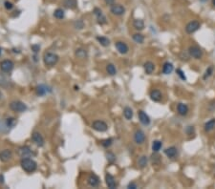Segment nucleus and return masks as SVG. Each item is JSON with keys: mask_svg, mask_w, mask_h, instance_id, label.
Returning a JSON list of instances; mask_svg holds the SVG:
<instances>
[{"mask_svg": "<svg viewBox=\"0 0 215 189\" xmlns=\"http://www.w3.org/2000/svg\"><path fill=\"white\" fill-rule=\"evenodd\" d=\"M20 165L22 167V169L24 171H26L27 173H32L34 171L37 170V162L32 160L31 158H28V159H22L20 162Z\"/></svg>", "mask_w": 215, "mask_h": 189, "instance_id": "obj_1", "label": "nucleus"}, {"mask_svg": "<svg viewBox=\"0 0 215 189\" xmlns=\"http://www.w3.org/2000/svg\"><path fill=\"white\" fill-rule=\"evenodd\" d=\"M58 56L54 53H45L43 56V61L47 66H55L58 62Z\"/></svg>", "mask_w": 215, "mask_h": 189, "instance_id": "obj_2", "label": "nucleus"}, {"mask_svg": "<svg viewBox=\"0 0 215 189\" xmlns=\"http://www.w3.org/2000/svg\"><path fill=\"white\" fill-rule=\"evenodd\" d=\"M10 109L13 112H17V113H22L27 110V106L26 104H24L22 101L19 100H14L12 102H11L10 104Z\"/></svg>", "mask_w": 215, "mask_h": 189, "instance_id": "obj_3", "label": "nucleus"}, {"mask_svg": "<svg viewBox=\"0 0 215 189\" xmlns=\"http://www.w3.org/2000/svg\"><path fill=\"white\" fill-rule=\"evenodd\" d=\"M188 54L195 59H200L203 56L202 50L198 46H190L188 48Z\"/></svg>", "mask_w": 215, "mask_h": 189, "instance_id": "obj_4", "label": "nucleus"}, {"mask_svg": "<svg viewBox=\"0 0 215 189\" xmlns=\"http://www.w3.org/2000/svg\"><path fill=\"white\" fill-rule=\"evenodd\" d=\"M18 155L21 159H28V158H32L35 154L28 146H22L18 149Z\"/></svg>", "mask_w": 215, "mask_h": 189, "instance_id": "obj_5", "label": "nucleus"}, {"mask_svg": "<svg viewBox=\"0 0 215 189\" xmlns=\"http://www.w3.org/2000/svg\"><path fill=\"white\" fill-rule=\"evenodd\" d=\"M92 127H93L94 130L98 132H105L108 129V125L102 120H96L93 122V124H92Z\"/></svg>", "mask_w": 215, "mask_h": 189, "instance_id": "obj_6", "label": "nucleus"}, {"mask_svg": "<svg viewBox=\"0 0 215 189\" xmlns=\"http://www.w3.org/2000/svg\"><path fill=\"white\" fill-rule=\"evenodd\" d=\"M199 28H200V22H198L197 20H193V21H190L189 23L187 24L186 26V32L188 34H193L195 33L196 31L199 30Z\"/></svg>", "mask_w": 215, "mask_h": 189, "instance_id": "obj_7", "label": "nucleus"}, {"mask_svg": "<svg viewBox=\"0 0 215 189\" xmlns=\"http://www.w3.org/2000/svg\"><path fill=\"white\" fill-rule=\"evenodd\" d=\"M14 67V64L12 60H4L0 63V69H1L2 72L4 73H10L12 71Z\"/></svg>", "mask_w": 215, "mask_h": 189, "instance_id": "obj_8", "label": "nucleus"}, {"mask_svg": "<svg viewBox=\"0 0 215 189\" xmlns=\"http://www.w3.org/2000/svg\"><path fill=\"white\" fill-rule=\"evenodd\" d=\"M110 12L114 15H122L125 12V8L120 4H112L110 7Z\"/></svg>", "mask_w": 215, "mask_h": 189, "instance_id": "obj_9", "label": "nucleus"}, {"mask_svg": "<svg viewBox=\"0 0 215 189\" xmlns=\"http://www.w3.org/2000/svg\"><path fill=\"white\" fill-rule=\"evenodd\" d=\"M94 14L96 15L97 17V20L99 22V24L100 25H103V24H106V17H104V14L102 12V11L99 8H95L94 9Z\"/></svg>", "mask_w": 215, "mask_h": 189, "instance_id": "obj_10", "label": "nucleus"}, {"mask_svg": "<svg viewBox=\"0 0 215 189\" xmlns=\"http://www.w3.org/2000/svg\"><path fill=\"white\" fill-rule=\"evenodd\" d=\"M32 138H33V140H34V143H35L37 146L42 147V146L44 145V138H43V137L41 136L40 133H38V132H34L33 135H32Z\"/></svg>", "mask_w": 215, "mask_h": 189, "instance_id": "obj_11", "label": "nucleus"}, {"mask_svg": "<svg viewBox=\"0 0 215 189\" xmlns=\"http://www.w3.org/2000/svg\"><path fill=\"white\" fill-rule=\"evenodd\" d=\"M134 139L136 141V143H138V144L144 143V140H145V135H144V131H142V130L136 131V133L134 135Z\"/></svg>", "mask_w": 215, "mask_h": 189, "instance_id": "obj_12", "label": "nucleus"}, {"mask_svg": "<svg viewBox=\"0 0 215 189\" xmlns=\"http://www.w3.org/2000/svg\"><path fill=\"white\" fill-rule=\"evenodd\" d=\"M115 46H116V48H117V50L119 51L120 54H121V55L127 54V52H128V46L125 42L118 41V42H116Z\"/></svg>", "mask_w": 215, "mask_h": 189, "instance_id": "obj_13", "label": "nucleus"}, {"mask_svg": "<svg viewBox=\"0 0 215 189\" xmlns=\"http://www.w3.org/2000/svg\"><path fill=\"white\" fill-rule=\"evenodd\" d=\"M105 182H106V185L108 186V188H110V189H114L117 186L115 178L111 174H108V173L105 175Z\"/></svg>", "mask_w": 215, "mask_h": 189, "instance_id": "obj_14", "label": "nucleus"}, {"mask_svg": "<svg viewBox=\"0 0 215 189\" xmlns=\"http://www.w3.org/2000/svg\"><path fill=\"white\" fill-rule=\"evenodd\" d=\"M12 153L11 150H9V149L3 150L1 153H0V161L3 162H7L12 159Z\"/></svg>", "mask_w": 215, "mask_h": 189, "instance_id": "obj_15", "label": "nucleus"}, {"mask_svg": "<svg viewBox=\"0 0 215 189\" xmlns=\"http://www.w3.org/2000/svg\"><path fill=\"white\" fill-rule=\"evenodd\" d=\"M138 115H139V119H140L142 124H144V125H149L150 124V118L148 117V115H146L145 112L139 111Z\"/></svg>", "mask_w": 215, "mask_h": 189, "instance_id": "obj_16", "label": "nucleus"}, {"mask_svg": "<svg viewBox=\"0 0 215 189\" xmlns=\"http://www.w3.org/2000/svg\"><path fill=\"white\" fill-rule=\"evenodd\" d=\"M88 183L92 187H97L100 184V179L97 175L95 174H91L88 178Z\"/></svg>", "mask_w": 215, "mask_h": 189, "instance_id": "obj_17", "label": "nucleus"}, {"mask_svg": "<svg viewBox=\"0 0 215 189\" xmlns=\"http://www.w3.org/2000/svg\"><path fill=\"white\" fill-rule=\"evenodd\" d=\"M36 92H37V96H44V94H47L48 92H51V90L48 88V86H46L44 84H41V85H38L37 87Z\"/></svg>", "mask_w": 215, "mask_h": 189, "instance_id": "obj_18", "label": "nucleus"}, {"mask_svg": "<svg viewBox=\"0 0 215 189\" xmlns=\"http://www.w3.org/2000/svg\"><path fill=\"white\" fill-rule=\"evenodd\" d=\"M150 99L155 102L160 101L162 99V93L159 90H152L150 92Z\"/></svg>", "mask_w": 215, "mask_h": 189, "instance_id": "obj_19", "label": "nucleus"}, {"mask_svg": "<svg viewBox=\"0 0 215 189\" xmlns=\"http://www.w3.org/2000/svg\"><path fill=\"white\" fill-rule=\"evenodd\" d=\"M12 127L10 126L7 119L5 120H0V133H8Z\"/></svg>", "mask_w": 215, "mask_h": 189, "instance_id": "obj_20", "label": "nucleus"}, {"mask_svg": "<svg viewBox=\"0 0 215 189\" xmlns=\"http://www.w3.org/2000/svg\"><path fill=\"white\" fill-rule=\"evenodd\" d=\"M177 110L181 116H186L188 113V107L185 103H179L177 106Z\"/></svg>", "mask_w": 215, "mask_h": 189, "instance_id": "obj_21", "label": "nucleus"}, {"mask_svg": "<svg viewBox=\"0 0 215 189\" xmlns=\"http://www.w3.org/2000/svg\"><path fill=\"white\" fill-rule=\"evenodd\" d=\"M144 71H145V73L147 75H151L153 73V71H154V69H155V65L153 64L151 61H147V62L144 63Z\"/></svg>", "mask_w": 215, "mask_h": 189, "instance_id": "obj_22", "label": "nucleus"}, {"mask_svg": "<svg viewBox=\"0 0 215 189\" xmlns=\"http://www.w3.org/2000/svg\"><path fill=\"white\" fill-rule=\"evenodd\" d=\"M164 154L168 157L170 158V159H172V158H174L176 155H177V148L174 147V146H171L169 148H166L164 150Z\"/></svg>", "mask_w": 215, "mask_h": 189, "instance_id": "obj_23", "label": "nucleus"}, {"mask_svg": "<svg viewBox=\"0 0 215 189\" xmlns=\"http://www.w3.org/2000/svg\"><path fill=\"white\" fill-rule=\"evenodd\" d=\"M173 71V65H172V63L170 62H165L164 64V67H163V73L164 75H169L171 74Z\"/></svg>", "mask_w": 215, "mask_h": 189, "instance_id": "obj_24", "label": "nucleus"}, {"mask_svg": "<svg viewBox=\"0 0 215 189\" xmlns=\"http://www.w3.org/2000/svg\"><path fill=\"white\" fill-rule=\"evenodd\" d=\"M9 85H10V80H9V78L5 75L0 74V87L6 88Z\"/></svg>", "mask_w": 215, "mask_h": 189, "instance_id": "obj_25", "label": "nucleus"}, {"mask_svg": "<svg viewBox=\"0 0 215 189\" xmlns=\"http://www.w3.org/2000/svg\"><path fill=\"white\" fill-rule=\"evenodd\" d=\"M133 26L136 30L138 31H142L144 28V22L143 19H135L133 22Z\"/></svg>", "mask_w": 215, "mask_h": 189, "instance_id": "obj_26", "label": "nucleus"}, {"mask_svg": "<svg viewBox=\"0 0 215 189\" xmlns=\"http://www.w3.org/2000/svg\"><path fill=\"white\" fill-rule=\"evenodd\" d=\"M215 128V119H210L205 124V131L206 132H210Z\"/></svg>", "mask_w": 215, "mask_h": 189, "instance_id": "obj_27", "label": "nucleus"}, {"mask_svg": "<svg viewBox=\"0 0 215 189\" xmlns=\"http://www.w3.org/2000/svg\"><path fill=\"white\" fill-rule=\"evenodd\" d=\"M64 5L66 8L74 10L78 6V2H76V0H64Z\"/></svg>", "mask_w": 215, "mask_h": 189, "instance_id": "obj_28", "label": "nucleus"}, {"mask_svg": "<svg viewBox=\"0 0 215 189\" xmlns=\"http://www.w3.org/2000/svg\"><path fill=\"white\" fill-rule=\"evenodd\" d=\"M97 40L103 47H107V46H109V44H110L109 39L107 37H105V36H97Z\"/></svg>", "mask_w": 215, "mask_h": 189, "instance_id": "obj_29", "label": "nucleus"}, {"mask_svg": "<svg viewBox=\"0 0 215 189\" xmlns=\"http://www.w3.org/2000/svg\"><path fill=\"white\" fill-rule=\"evenodd\" d=\"M124 116L128 120H130L133 118V111H132V109L130 107H125L124 109Z\"/></svg>", "mask_w": 215, "mask_h": 189, "instance_id": "obj_30", "label": "nucleus"}, {"mask_svg": "<svg viewBox=\"0 0 215 189\" xmlns=\"http://www.w3.org/2000/svg\"><path fill=\"white\" fill-rule=\"evenodd\" d=\"M162 146H163L162 141H160V140H154V141H153V143H152V150H153V152H159L160 149L162 148Z\"/></svg>", "mask_w": 215, "mask_h": 189, "instance_id": "obj_31", "label": "nucleus"}, {"mask_svg": "<svg viewBox=\"0 0 215 189\" xmlns=\"http://www.w3.org/2000/svg\"><path fill=\"white\" fill-rule=\"evenodd\" d=\"M54 17L57 19H62L64 17V11L62 9H56L54 12Z\"/></svg>", "mask_w": 215, "mask_h": 189, "instance_id": "obj_32", "label": "nucleus"}, {"mask_svg": "<svg viewBox=\"0 0 215 189\" xmlns=\"http://www.w3.org/2000/svg\"><path fill=\"white\" fill-rule=\"evenodd\" d=\"M76 56L79 58H85L87 57V52L84 49H78L76 51Z\"/></svg>", "mask_w": 215, "mask_h": 189, "instance_id": "obj_33", "label": "nucleus"}, {"mask_svg": "<svg viewBox=\"0 0 215 189\" xmlns=\"http://www.w3.org/2000/svg\"><path fill=\"white\" fill-rule=\"evenodd\" d=\"M133 40L139 44H142L144 41V36L142 34H135L133 35Z\"/></svg>", "mask_w": 215, "mask_h": 189, "instance_id": "obj_34", "label": "nucleus"}, {"mask_svg": "<svg viewBox=\"0 0 215 189\" xmlns=\"http://www.w3.org/2000/svg\"><path fill=\"white\" fill-rule=\"evenodd\" d=\"M138 164H139V166L141 168H144L147 165V157L146 156H142L140 159H139Z\"/></svg>", "mask_w": 215, "mask_h": 189, "instance_id": "obj_35", "label": "nucleus"}, {"mask_svg": "<svg viewBox=\"0 0 215 189\" xmlns=\"http://www.w3.org/2000/svg\"><path fill=\"white\" fill-rule=\"evenodd\" d=\"M106 71H107V73H108L110 75H115L117 74L116 67H115L113 64H107V66H106Z\"/></svg>", "mask_w": 215, "mask_h": 189, "instance_id": "obj_36", "label": "nucleus"}, {"mask_svg": "<svg viewBox=\"0 0 215 189\" xmlns=\"http://www.w3.org/2000/svg\"><path fill=\"white\" fill-rule=\"evenodd\" d=\"M112 143H113V138H106V139L102 140L101 144H102V146H103V147L108 148L109 146H111V145H112Z\"/></svg>", "mask_w": 215, "mask_h": 189, "instance_id": "obj_37", "label": "nucleus"}, {"mask_svg": "<svg viewBox=\"0 0 215 189\" xmlns=\"http://www.w3.org/2000/svg\"><path fill=\"white\" fill-rule=\"evenodd\" d=\"M106 157H107V161H108L109 162H114L115 160H116V157L113 153L111 152H108V153H106Z\"/></svg>", "mask_w": 215, "mask_h": 189, "instance_id": "obj_38", "label": "nucleus"}, {"mask_svg": "<svg viewBox=\"0 0 215 189\" xmlns=\"http://www.w3.org/2000/svg\"><path fill=\"white\" fill-rule=\"evenodd\" d=\"M212 72H213V68H212V67H208V68L207 69L205 75H204V80H207L208 77H209V76L211 75Z\"/></svg>", "mask_w": 215, "mask_h": 189, "instance_id": "obj_39", "label": "nucleus"}, {"mask_svg": "<svg viewBox=\"0 0 215 189\" xmlns=\"http://www.w3.org/2000/svg\"><path fill=\"white\" fill-rule=\"evenodd\" d=\"M176 73L178 74V75L182 78L183 80H187V77H186V75H185V74H183V72L181 70V69H177V71H176Z\"/></svg>", "mask_w": 215, "mask_h": 189, "instance_id": "obj_40", "label": "nucleus"}, {"mask_svg": "<svg viewBox=\"0 0 215 189\" xmlns=\"http://www.w3.org/2000/svg\"><path fill=\"white\" fill-rule=\"evenodd\" d=\"M83 26H84V24H83V22L81 21V20H78V21H76V23H75V27L76 28V29H82L83 28Z\"/></svg>", "mask_w": 215, "mask_h": 189, "instance_id": "obj_41", "label": "nucleus"}, {"mask_svg": "<svg viewBox=\"0 0 215 189\" xmlns=\"http://www.w3.org/2000/svg\"><path fill=\"white\" fill-rule=\"evenodd\" d=\"M4 6H5L6 10H12L13 8V4L12 2H9V1H6L4 3Z\"/></svg>", "mask_w": 215, "mask_h": 189, "instance_id": "obj_42", "label": "nucleus"}, {"mask_svg": "<svg viewBox=\"0 0 215 189\" xmlns=\"http://www.w3.org/2000/svg\"><path fill=\"white\" fill-rule=\"evenodd\" d=\"M39 49H40V47H39L38 45H33V46H32V50H33L35 53H37V52L39 51Z\"/></svg>", "mask_w": 215, "mask_h": 189, "instance_id": "obj_43", "label": "nucleus"}, {"mask_svg": "<svg viewBox=\"0 0 215 189\" xmlns=\"http://www.w3.org/2000/svg\"><path fill=\"white\" fill-rule=\"evenodd\" d=\"M127 188H129V189H136L137 188V184L135 182H130L127 185Z\"/></svg>", "mask_w": 215, "mask_h": 189, "instance_id": "obj_44", "label": "nucleus"}, {"mask_svg": "<svg viewBox=\"0 0 215 189\" xmlns=\"http://www.w3.org/2000/svg\"><path fill=\"white\" fill-rule=\"evenodd\" d=\"M104 1H105V3L107 4V5H112V4H114V1H115V0H104Z\"/></svg>", "mask_w": 215, "mask_h": 189, "instance_id": "obj_45", "label": "nucleus"}, {"mask_svg": "<svg viewBox=\"0 0 215 189\" xmlns=\"http://www.w3.org/2000/svg\"><path fill=\"white\" fill-rule=\"evenodd\" d=\"M4 182V177L3 175H0V183H3Z\"/></svg>", "mask_w": 215, "mask_h": 189, "instance_id": "obj_46", "label": "nucleus"}, {"mask_svg": "<svg viewBox=\"0 0 215 189\" xmlns=\"http://www.w3.org/2000/svg\"><path fill=\"white\" fill-rule=\"evenodd\" d=\"M1 98H2V94H1V92H0V99H1Z\"/></svg>", "mask_w": 215, "mask_h": 189, "instance_id": "obj_47", "label": "nucleus"}, {"mask_svg": "<svg viewBox=\"0 0 215 189\" xmlns=\"http://www.w3.org/2000/svg\"><path fill=\"white\" fill-rule=\"evenodd\" d=\"M212 2H213V5H214V7H215V0H212Z\"/></svg>", "mask_w": 215, "mask_h": 189, "instance_id": "obj_48", "label": "nucleus"}, {"mask_svg": "<svg viewBox=\"0 0 215 189\" xmlns=\"http://www.w3.org/2000/svg\"><path fill=\"white\" fill-rule=\"evenodd\" d=\"M201 1H202V2H206V1H207V0H201Z\"/></svg>", "mask_w": 215, "mask_h": 189, "instance_id": "obj_49", "label": "nucleus"}, {"mask_svg": "<svg viewBox=\"0 0 215 189\" xmlns=\"http://www.w3.org/2000/svg\"><path fill=\"white\" fill-rule=\"evenodd\" d=\"M1 51H2V50H1V48H0V55H1Z\"/></svg>", "mask_w": 215, "mask_h": 189, "instance_id": "obj_50", "label": "nucleus"}]
</instances>
